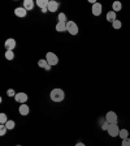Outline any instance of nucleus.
Here are the masks:
<instances>
[{
	"label": "nucleus",
	"mask_w": 130,
	"mask_h": 146,
	"mask_svg": "<svg viewBox=\"0 0 130 146\" xmlns=\"http://www.w3.org/2000/svg\"><path fill=\"white\" fill-rule=\"evenodd\" d=\"M49 98L53 102H63L64 98H65V93L61 89H53L51 91V94H49Z\"/></svg>",
	"instance_id": "f257e3e1"
},
{
	"label": "nucleus",
	"mask_w": 130,
	"mask_h": 146,
	"mask_svg": "<svg viewBox=\"0 0 130 146\" xmlns=\"http://www.w3.org/2000/svg\"><path fill=\"white\" fill-rule=\"evenodd\" d=\"M46 60H47V63L49 64V65H56V64L59 63V58L57 55L53 54V52H47V55H46Z\"/></svg>",
	"instance_id": "f03ea898"
},
{
	"label": "nucleus",
	"mask_w": 130,
	"mask_h": 146,
	"mask_svg": "<svg viewBox=\"0 0 130 146\" xmlns=\"http://www.w3.org/2000/svg\"><path fill=\"white\" fill-rule=\"evenodd\" d=\"M67 31L70 33L72 35H76V34L78 33V26H77L76 22L74 21H68L67 22Z\"/></svg>",
	"instance_id": "7ed1b4c3"
},
{
	"label": "nucleus",
	"mask_w": 130,
	"mask_h": 146,
	"mask_svg": "<svg viewBox=\"0 0 130 146\" xmlns=\"http://www.w3.org/2000/svg\"><path fill=\"white\" fill-rule=\"evenodd\" d=\"M106 120L109 123V124H117V115H116V112H113V111H108L106 115Z\"/></svg>",
	"instance_id": "20e7f679"
},
{
	"label": "nucleus",
	"mask_w": 130,
	"mask_h": 146,
	"mask_svg": "<svg viewBox=\"0 0 130 146\" xmlns=\"http://www.w3.org/2000/svg\"><path fill=\"white\" fill-rule=\"evenodd\" d=\"M15 99H16V102H17V103L24 104V103H26V102H27L29 97H27L26 93H17V94H16V97H15Z\"/></svg>",
	"instance_id": "39448f33"
},
{
	"label": "nucleus",
	"mask_w": 130,
	"mask_h": 146,
	"mask_svg": "<svg viewBox=\"0 0 130 146\" xmlns=\"http://www.w3.org/2000/svg\"><path fill=\"white\" fill-rule=\"evenodd\" d=\"M107 132H108V134H109L111 137H117L118 133H120V128H118L116 124H111Z\"/></svg>",
	"instance_id": "423d86ee"
},
{
	"label": "nucleus",
	"mask_w": 130,
	"mask_h": 146,
	"mask_svg": "<svg viewBox=\"0 0 130 146\" xmlns=\"http://www.w3.org/2000/svg\"><path fill=\"white\" fill-rule=\"evenodd\" d=\"M4 46H5L7 51H13L16 47V40L13 39V38H8V39L5 40V44Z\"/></svg>",
	"instance_id": "0eeeda50"
},
{
	"label": "nucleus",
	"mask_w": 130,
	"mask_h": 146,
	"mask_svg": "<svg viewBox=\"0 0 130 146\" xmlns=\"http://www.w3.org/2000/svg\"><path fill=\"white\" fill-rule=\"evenodd\" d=\"M92 15L94 16H100L102 15V11H103V7H102V4L100 3H95L94 5H92Z\"/></svg>",
	"instance_id": "6e6552de"
},
{
	"label": "nucleus",
	"mask_w": 130,
	"mask_h": 146,
	"mask_svg": "<svg viewBox=\"0 0 130 146\" xmlns=\"http://www.w3.org/2000/svg\"><path fill=\"white\" fill-rule=\"evenodd\" d=\"M47 9H48L49 12H56L59 9V3L57 1H53V0H49V3H48V7H47Z\"/></svg>",
	"instance_id": "1a4fd4ad"
},
{
	"label": "nucleus",
	"mask_w": 130,
	"mask_h": 146,
	"mask_svg": "<svg viewBox=\"0 0 130 146\" xmlns=\"http://www.w3.org/2000/svg\"><path fill=\"white\" fill-rule=\"evenodd\" d=\"M15 15L17 16V17H25V16L27 15V11L24 7H18V8L15 9Z\"/></svg>",
	"instance_id": "9d476101"
},
{
	"label": "nucleus",
	"mask_w": 130,
	"mask_h": 146,
	"mask_svg": "<svg viewBox=\"0 0 130 146\" xmlns=\"http://www.w3.org/2000/svg\"><path fill=\"white\" fill-rule=\"evenodd\" d=\"M18 111H20V115L26 116V115H29V112H30V108H29V106H27V104L24 103V104H21V106H20Z\"/></svg>",
	"instance_id": "9b49d317"
},
{
	"label": "nucleus",
	"mask_w": 130,
	"mask_h": 146,
	"mask_svg": "<svg viewBox=\"0 0 130 146\" xmlns=\"http://www.w3.org/2000/svg\"><path fill=\"white\" fill-rule=\"evenodd\" d=\"M38 67H39V68H44L46 70L51 69V65L47 63V60H46V59H40V60L38 61Z\"/></svg>",
	"instance_id": "f8f14e48"
},
{
	"label": "nucleus",
	"mask_w": 130,
	"mask_h": 146,
	"mask_svg": "<svg viewBox=\"0 0 130 146\" xmlns=\"http://www.w3.org/2000/svg\"><path fill=\"white\" fill-rule=\"evenodd\" d=\"M34 1L33 0H25L24 1V8L26 9V11H33V8H34Z\"/></svg>",
	"instance_id": "ddd939ff"
},
{
	"label": "nucleus",
	"mask_w": 130,
	"mask_h": 146,
	"mask_svg": "<svg viewBox=\"0 0 130 146\" xmlns=\"http://www.w3.org/2000/svg\"><path fill=\"white\" fill-rule=\"evenodd\" d=\"M48 0H36V5L39 7L40 9H47V7H48Z\"/></svg>",
	"instance_id": "4468645a"
},
{
	"label": "nucleus",
	"mask_w": 130,
	"mask_h": 146,
	"mask_svg": "<svg viewBox=\"0 0 130 146\" xmlns=\"http://www.w3.org/2000/svg\"><path fill=\"white\" fill-rule=\"evenodd\" d=\"M112 9H113V12H120L122 9V4H121V1H113V4H112Z\"/></svg>",
	"instance_id": "2eb2a0df"
},
{
	"label": "nucleus",
	"mask_w": 130,
	"mask_h": 146,
	"mask_svg": "<svg viewBox=\"0 0 130 146\" xmlns=\"http://www.w3.org/2000/svg\"><path fill=\"white\" fill-rule=\"evenodd\" d=\"M117 18H116V12H113V11H109L108 13H107V21L108 22H113L116 21Z\"/></svg>",
	"instance_id": "dca6fc26"
},
{
	"label": "nucleus",
	"mask_w": 130,
	"mask_h": 146,
	"mask_svg": "<svg viewBox=\"0 0 130 146\" xmlns=\"http://www.w3.org/2000/svg\"><path fill=\"white\" fill-rule=\"evenodd\" d=\"M56 31H59V33L67 31V24H64V22H57V25H56Z\"/></svg>",
	"instance_id": "f3484780"
},
{
	"label": "nucleus",
	"mask_w": 130,
	"mask_h": 146,
	"mask_svg": "<svg viewBox=\"0 0 130 146\" xmlns=\"http://www.w3.org/2000/svg\"><path fill=\"white\" fill-rule=\"evenodd\" d=\"M129 131L127 129H120V133H118V137H121V140H126L129 138Z\"/></svg>",
	"instance_id": "a211bd4d"
},
{
	"label": "nucleus",
	"mask_w": 130,
	"mask_h": 146,
	"mask_svg": "<svg viewBox=\"0 0 130 146\" xmlns=\"http://www.w3.org/2000/svg\"><path fill=\"white\" fill-rule=\"evenodd\" d=\"M5 59L7 60H13V59H15V52L13 51H7L5 52Z\"/></svg>",
	"instance_id": "6ab92c4d"
},
{
	"label": "nucleus",
	"mask_w": 130,
	"mask_h": 146,
	"mask_svg": "<svg viewBox=\"0 0 130 146\" xmlns=\"http://www.w3.org/2000/svg\"><path fill=\"white\" fill-rule=\"evenodd\" d=\"M15 125H16V123L13 121V120H8V121L5 123V127L8 128V131H11V129H13V128H15Z\"/></svg>",
	"instance_id": "aec40b11"
},
{
	"label": "nucleus",
	"mask_w": 130,
	"mask_h": 146,
	"mask_svg": "<svg viewBox=\"0 0 130 146\" xmlns=\"http://www.w3.org/2000/svg\"><path fill=\"white\" fill-rule=\"evenodd\" d=\"M112 26H113V29H120L122 26V22L120 20H116V21L112 22Z\"/></svg>",
	"instance_id": "412c9836"
},
{
	"label": "nucleus",
	"mask_w": 130,
	"mask_h": 146,
	"mask_svg": "<svg viewBox=\"0 0 130 146\" xmlns=\"http://www.w3.org/2000/svg\"><path fill=\"white\" fill-rule=\"evenodd\" d=\"M7 131H8V128L5 127V124H1V125H0V136H5Z\"/></svg>",
	"instance_id": "4be33fe9"
},
{
	"label": "nucleus",
	"mask_w": 130,
	"mask_h": 146,
	"mask_svg": "<svg viewBox=\"0 0 130 146\" xmlns=\"http://www.w3.org/2000/svg\"><path fill=\"white\" fill-rule=\"evenodd\" d=\"M59 22H64V24H67V16H65V13H60L59 15Z\"/></svg>",
	"instance_id": "5701e85b"
},
{
	"label": "nucleus",
	"mask_w": 130,
	"mask_h": 146,
	"mask_svg": "<svg viewBox=\"0 0 130 146\" xmlns=\"http://www.w3.org/2000/svg\"><path fill=\"white\" fill-rule=\"evenodd\" d=\"M7 121H8V117L5 113H0V124H5Z\"/></svg>",
	"instance_id": "b1692460"
},
{
	"label": "nucleus",
	"mask_w": 130,
	"mask_h": 146,
	"mask_svg": "<svg viewBox=\"0 0 130 146\" xmlns=\"http://www.w3.org/2000/svg\"><path fill=\"white\" fill-rule=\"evenodd\" d=\"M7 94H8V97H16V94H17V93H16V91L13 90V89H8Z\"/></svg>",
	"instance_id": "393cba45"
},
{
	"label": "nucleus",
	"mask_w": 130,
	"mask_h": 146,
	"mask_svg": "<svg viewBox=\"0 0 130 146\" xmlns=\"http://www.w3.org/2000/svg\"><path fill=\"white\" fill-rule=\"evenodd\" d=\"M121 146H130V138H126V140H122Z\"/></svg>",
	"instance_id": "a878e982"
},
{
	"label": "nucleus",
	"mask_w": 130,
	"mask_h": 146,
	"mask_svg": "<svg viewBox=\"0 0 130 146\" xmlns=\"http://www.w3.org/2000/svg\"><path fill=\"white\" fill-rule=\"evenodd\" d=\"M109 125H111V124H109V123H108V121H106V123H104V124H103V125H102V129H103V131H108V128H109Z\"/></svg>",
	"instance_id": "bb28decb"
},
{
	"label": "nucleus",
	"mask_w": 130,
	"mask_h": 146,
	"mask_svg": "<svg viewBox=\"0 0 130 146\" xmlns=\"http://www.w3.org/2000/svg\"><path fill=\"white\" fill-rule=\"evenodd\" d=\"M76 146H86L85 143H82V142H78V143H76Z\"/></svg>",
	"instance_id": "cd10ccee"
},
{
	"label": "nucleus",
	"mask_w": 130,
	"mask_h": 146,
	"mask_svg": "<svg viewBox=\"0 0 130 146\" xmlns=\"http://www.w3.org/2000/svg\"><path fill=\"white\" fill-rule=\"evenodd\" d=\"M16 146H21V145H16Z\"/></svg>",
	"instance_id": "c85d7f7f"
}]
</instances>
